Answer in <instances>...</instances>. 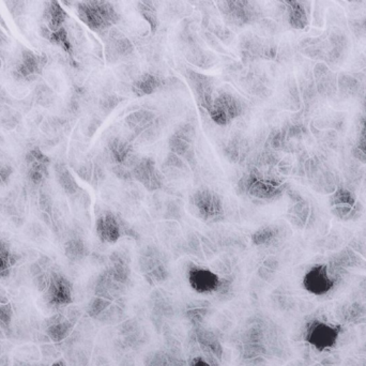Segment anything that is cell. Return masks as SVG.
Returning <instances> with one entry per match:
<instances>
[{"label": "cell", "instance_id": "6da1fadb", "mask_svg": "<svg viewBox=\"0 0 366 366\" xmlns=\"http://www.w3.org/2000/svg\"><path fill=\"white\" fill-rule=\"evenodd\" d=\"M239 194L247 195L252 200L270 202L281 198L287 191L284 180L272 173L263 172L259 166H253L240 178L237 183Z\"/></svg>", "mask_w": 366, "mask_h": 366}, {"label": "cell", "instance_id": "7a4b0ae2", "mask_svg": "<svg viewBox=\"0 0 366 366\" xmlns=\"http://www.w3.org/2000/svg\"><path fill=\"white\" fill-rule=\"evenodd\" d=\"M80 19L96 33H108L119 21V13L110 1H85L78 7Z\"/></svg>", "mask_w": 366, "mask_h": 366}, {"label": "cell", "instance_id": "3957f363", "mask_svg": "<svg viewBox=\"0 0 366 366\" xmlns=\"http://www.w3.org/2000/svg\"><path fill=\"white\" fill-rule=\"evenodd\" d=\"M343 271L332 263L312 265L303 275V288L316 297L326 296L338 286Z\"/></svg>", "mask_w": 366, "mask_h": 366}, {"label": "cell", "instance_id": "277c9868", "mask_svg": "<svg viewBox=\"0 0 366 366\" xmlns=\"http://www.w3.org/2000/svg\"><path fill=\"white\" fill-rule=\"evenodd\" d=\"M190 206L196 216L207 223H218L225 218V207L221 195L206 186L191 195Z\"/></svg>", "mask_w": 366, "mask_h": 366}, {"label": "cell", "instance_id": "5b68a950", "mask_svg": "<svg viewBox=\"0 0 366 366\" xmlns=\"http://www.w3.org/2000/svg\"><path fill=\"white\" fill-rule=\"evenodd\" d=\"M188 282L196 294L204 296L226 294L230 288V283L227 279H222L214 271L200 265H193L189 268Z\"/></svg>", "mask_w": 366, "mask_h": 366}, {"label": "cell", "instance_id": "8992f818", "mask_svg": "<svg viewBox=\"0 0 366 366\" xmlns=\"http://www.w3.org/2000/svg\"><path fill=\"white\" fill-rule=\"evenodd\" d=\"M343 328L340 324H332L322 320H314L308 322L305 329L304 338L308 345L317 351L331 349L338 343Z\"/></svg>", "mask_w": 366, "mask_h": 366}, {"label": "cell", "instance_id": "52a82bcc", "mask_svg": "<svg viewBox=\"0 0 366 366\" xmlns=\"http://www.w3.org/2000/svg\"><path fill=\"white\" fill-rule=\"evenodd\" d=\"M42 300L53 310L67 308L73 302V286L70 279L54 267L51 269V282L43 293Z\"/></svg>", "mask_w": 366, "mask_h": 366}, {"label": "cell", "instance_id": "ba28073f", "mask_svg": "<svg viewBox=\"0 0 366 366\" xmlns=\"http://www.w3.org/2000/svg\"><path fill=\"white\" fill-rule=\"evenodd\" d=\"M243 113V102L232 92H222L214 96L211 110L208 114L216 125L226 127Z\"/></svg>", "mask_w": 366, "mask_h": 366}, {"label": "cell", "instance_id": "9c48e42d", "mask_svg": "<svg viewBox=\"0 0 366 366\" xmlns=\"http://www.w3.org/2000/svg\"><path fill=\"white\" fill-rule=\"evenodd\" d=\"M96 232L101 242L107 244L117 243L125 236H134L133 229L125 223V220L110 210L102 212L96 218Z\"/></svg>", "mask_w": 366, "mask_h": 366}, {"label": "cell", "instance_id": "30bf717a", "mask_svg": "<svg viewBox=\"0 0 366 366\" xmlns=\"http://www.w3.org/2000/svg\"><path fill=\"white\" fill-rule=\"evenodd\" d=\"M224 21L235 27H244L255 21L259 17V10L255 3L247 0H226L218 3Z\"/></svg>", "mask_w": 366, "mask_h": 366}, {"label": "cell", "instance_id": "8fae6325", "mask_svg": "<svg viewBox=\"0 0 366 366\" xmlns=\"http://www.w3.org/2000/svg\"><path fill=\"white\" fill-rule=\"evenodd\" d=\"M139 270L149 284L155 286L167 279V268L161 257L159 250L155 247H147L139 257Z\"/></svg>", "mask_w": 366, "mask_h": 366}, {"label": "cell", "instance_id": "7c38bea8", "mask_svg": "<svg viewBox=\"0 0 366 366\" xmlns=\"http://www.w3.org/2000/svg\"><path fill=\"white\" fill-rule=\"evenodd\" d=\"M132 177L149 192L161 190L164 186V175L151 157H139L132 168Z\"/></svg>", "mask_w": 366, "mask_h": 366}, {"label": "cell", "instance_id": "4fadbf2b", "mask_svg": "<svg viewBox=\"0 0 366 366\" xmlns=\"http://www.w3.org/2000/svg\"><path fill=\"white\" fill-rule=\"evenodd\" d=\"M186 78L194 92L198 105L204 108L207 113H209L216 96L214 78L194 70L186 71Z\"/></svg>", "mask_w": 366, "mask_h": 366}, {"label": "cell", "instance_id": "5bb4252c", "mask_svg": "<svg viewBox=\"0 0 366 366\" xmlns=\"http://www.w3.org/2000/svg\"><path fill=\"white\" fill-rule=\"evenodd\" d=\"M107 150L114 166L125 167L131 172L134 165L139 160L134 150L133 143L125 137H112L107 143Z\"/></svg>", "mask_w": 366, "mask_h": 366}, {"label": "cell", "instance_id": "9a60e30c", "mask_svg": "<svg viewBox=\"0 0 366 366\" xmlns=\"http://www.w3.org/2000/svg\"><path fill=\"white\" fill-rule=\"evenodd\" d=\"M74 326L76 322L59 312L45 320L42 324L45 336L54 343H61L66 340L72 333Z\"/></svg>", "mask_w": 366, "mask_h": 366}, {"label": "cell", "instance_id": "2e32d148", "mask_svg": "<svg viewBox=\"0 0 366 366\" xmlns=\"http://www.w3.org/2000/svg\"><path fill=\"white\" fill-rule=\"evenodd\" d=\"M106 57L112 62L129 56L133 52V44L123 33L112 28L106 40Z\"/></svg>", "mask_w": 366, "mask_h": 366}, {"label": "cell", "instance_id": "e0dca14e", "mask_svg": "<svg viewBox=\"0 0 366 366\" xmlns=\"http://www.w3.org/2000/svg\"><path fill=\"white\" fill-rule=\"evenodd\" d=\"M290 198L291 204L287 211V218L293 225L298 228H304L308 225L310 218L311 208L308 200L294 191H287Z\"/></svg>", "mask_w": 366, "mask_h": 366}, {"label": "cell", "instance_id": "ac0fdd59", "mask_svg": "<svg viewBox=\"0 0 366 366\" xmlns=\"http://www.w3.org/2000/svg\"><path fill=\"white\" fill-rule=\"evenodd\" d=\"M116 282L128 286L131 279L129 257L122 252L116 251L110 256V263L105 269Z\"/></svg>", "mask_w": 366, "mask_h": 366}, {"label": "cell", "instance_id": "d6986e66", "mask_svg": "<svg viewBox=\"0 0 366 366\" xmlns=\"http://www.w3.org/2000/svg\"><path fill=\"white\" fill-rule=\"evenodd\" d=\"M195 336H196L198 345L206 355L214 358L218 361H221L223 357V347L216 334L200 326L195 328Z\"/></svg>", "mask_w": 366, "mask_h": 366}, {"label": "cell", "instance_id": "ffe728a7", "mask_svg": "<svg viewBox=\"0 0 366 366\" xmlns=\"http://www.w3.org/2000/svg\"><path fill=\"white\" fill-rule=\"evenodd\" d=\"M125 287L127 286L116 282L115 279H112L111 275L108 274L107 271L104 270L96 279L94 296L115 301L125 294Z\"/></svg>", "mask_w": 366, "mask_h": 366}, {"label": "cell", "instance_id": "44dd1931", "mask_svg": "<svg viewBox=\"0 0 366 366\" xmlns=\"http://www.w3.org/2000/svg\"><path fill=\"white\" fill-rule=\"evenodd\" d=\"M157 120V116L155 112L149 111V110H139V111L130 113L125 118V123L128 129L137 137L147 131L149 128L152 127Z\"/></svg>", "mask_w": 366, "mask_h": 366}, {"label": "cell", "instance_id": "7402d4cb", "mask_svg": "<svg viewBox=\"0 0 366 366\" xmlns=\"http://www.w3.org/2000/svg\"><path fill=\"white\" fill-rule=\"evenodd\" d=\"M169 151L178 155L193 171L198 166V157L195 152L194 143L180 139L173 134L168 141Z\"/></svg>", "mask_w": 366, "mask_h": 366}, {"label": "cell", "instance_id": "603a6c76", "mask_svg": "<svg viewBox=\"0 0 366 366\" xmlns=\"http://www.w3.org/2000/svg\"><path fill=\"white\" fill-rule=\"evenodd\" d=\"M163 85L162 78L157 74L145 72L132 82L131 89L134 96H146L155 94Z\"/></svg>", "mask_w": 366, "mask_h": 366}, {"label": "cell", "instance_id": "cb8c5ba5", "mask_svg": "<svg viewBox=\"0 0 366 366\" xmlns=\"http://www.w3.org/2000/svg\"><path fill=\"white\" fill-rule=\"evenodd\" d=\"M224 153L229 162L243 163L250 153L249 141L241 135H236L226 143Z\"/></svg>", "mask_w": 366, "mask_h": 366}, {"label": "cell", "instance_id": "d4e9b609", "mask_svg": "<svg viewBox=\"0 0 366 366\" xmlns=\"http://www.w3.org/2000/svg\"><path fill=\"white\" fill-rule=\"evenodd\" d=\"M287 9V19L293 28L304 29L308 26V19L306 10L300 1H285Z\"/></svg>", "mask_w": 366, "mask_h": 366}, {"label": "cell", "instance_id": "484cf974", "mask_svg": "<svg viewBox=\"0 0 366 366\" xmlns=\"http://www.w3.org/2000/svg\"><path fill=\"white\" fill-rule=\"evenodd\" d=\"M282 230L277 225H265L255 230L251 236L252 243L256 247H269L281 237Z\"/></svg>", "mask_w": 366, "mask_h": 366}, {"label": "cell", "instance_id": "4316f807", "mask_svg": "<svg viewBox=\"0 0 366 366\" xmlns=\"http://www.w3.org/2000/svg\"><path fill=\"white\" fill-rule=\"evenodd\" d=\"M87 245L84 240L78 236L70 238L64 243V255L72 263H80L87 256Z\"/></svg>", "mask_w": 366, "mask_h": 366}, {"label": "cell", "instance_id": "83f0119b", "mask_svg": "<svg viewBox=\"0 0 366 366\" xmlns=\"http://www.w3.org/2000/svg\"><path fill=\"white\" fill-rule=\"evenodd\" d=\"M137 9L143 19L148 23L151 33L155 35L159 28V17L155 1H147V0L139 1L137 3Z\"/></svg>", "mask_w": 366, "mask_h": 366}, {"label": "cell", "instance_id": "f1b7e54d", "mask_svg": "<svg viewBox=\"0 0 366 366\" xmlns=\"http://www.w3.org/2000/svg\"><path fill=\"white\" fill-rule=\"evenodd\" d=\"M57 179L59 184L68 195H76L80 191L78 182L64 165L57 167Z\"/></svg>", "mask_w": 366, "mask_h": 366}, {"label": "cell", "instance_id": "f546056e", "mask_svg": "<svg viewBox=\"0 0 366 366\" xmlns=\"http://www.w3.org/2000/svg\"><path fill=\"white\" fill-rule=\"evenodd\" d=\"M112 305H113V301L94 296L88 303L86 312H87L88 316L92 317L94 320H100L111 308Z\"/></svg>", "mask_w": 366, "mask_h": 366}, {"label": "cell", "instance_id": "4dcf8cb0", "mask_svg": "<svg viewBox=\"0 0 366 366\" xmlns=\"http://www.w3.org/2000/svg\"><path fill=\"white\" fill-rule=\"evenodd\" d=\"M359 204L355 194L351 191L348 190L344 186H338L334 191L330 198V204L331 207L340 206V204H346V206L355 207Z\"/></svg>", "mask_w": 366, "mask_h": 366}, {"label": "cell", "instance_id": "1f68e13d", "mask_svg": "<svg viewBox=\"0 0 366 366\" xmlns=\"http://www.w3.org/2000/svg\"><path fill=\"white\" fill-rule=\"evenodd\" d=\"M340 320L346 322H356L366 314V308L361 303L354 302L340 308Z\"/></svg>", "mask_w": 366, "mask_h": 366}, {"label": "cell", "instance_id": "d6a6232c", "mask_svg": "<svg viewBox=\"0 0 366 366\" xmlns=\"http://www.w3.org/2000/svg\"><path fill=\"white\" fill-rule=\"evenodd\" d=\"M13 316H15V311L11 302L0 304V328L3 329L5 336L11 334Z\"/></svg>", "mask_w": 366, "mask_h": 366}, {"label": "cell", "instance_id": "836d02e7", "mask_svg": "<svg viewBox=\"0 0 366 366\" xmlns=\"http://www.w3.org/2000/svg\"><path fill=\"white\" fill-rule=\"evenodd\" d=\"M174 135L180 137V139H186V141H190V143H194L195 139H196V129L194 125L190 122H184L181 123L180 125L176 128L175 130Z\"/></svg>", "mask_w": 366, "mask_h": 366}, {"label": "cell", "instance_id": "e575fe53", "mask_svg": "<svg viewBox=\"0 0 366 366\" xmlns=\"http://www.w3.org/2000/svg\"><path fill=\"white\" fill-rule=\"evenodd\" d=\"M52 269V268H51ZM51 269L50 270H45L41 272L40 274L33 277V285H35L37 290L43 294L46 290L47 287L51 282Z\"/></svg>", "mask_w": 366, "mask_h": 366}, {"label": "cell", "instance_id": "d590c367", "mask_svg": "<svg viewBox=\"0 0 366 366\" xmlns=\"http://www.w3.org/2000/svg\"><path fill=\"white\" fill-rule=\"evenodd\" d=\"M164 165L169 168L179 169V171H186L189 167L182 159H180L175 153L171 152V151L167 153L166 157H165Z\"/></svg>", "mask_w": 366, "mask_h": 366}, {"label": "cell", "instance_id": "8d00e7d4", "mask_svg": "<svg viewBox=\"0 0 366 366\" xmlns=\"http://www.w3.org/2000/svg\"><path fill=\"white\" fill-rule=\"evenodd\" d=\"M120 102H121V99H120L119 96H107L106 99L102 100V107H103V110L112 111V110H113L114 107H116Z\"/></svg>", "mask_w": 366, "mask_h": 366}, {"label": "cell", "instance_id": "74e56055", "mask_svg": "<svg viewBox=\"0 0 366 366\" xmlns=\"http://www.w3.org/2000/svg\"><path fill=\"white\" fill-rule=\"evenodd\" d=\"M188 366H212V364L209 363V362L207 361L204 358L198 356V357H194L191 360Z\"/></svg>", "mask_w": 366, "mask_h": 366}, {"label": "cell", "instance_id": "f35d334b", "mask_svg": "<svg viewBox=\"0 0 366 366\" xmlns=\"http://www.w3.org/2000/svg\"><path fill=\"white\" fill-rule=\"evenodd\" d=\"M263 267L267 268V269H270V270L275 271L279 267V261L274 257H268L265 261H263Z\"/></svg>", "mask_w": 366, "mask_h": 366}, {"label": "cell", "instance_id": "ab89813d", "mask_svg": "<svg viewBox=\"0 0 366 366\" xmlns=\"http://www.w3.org/2000/svg\"><path fill=\"white\" fill-rule=\"evenodd\" d=\"M352 155L357 159V160L361 161V162L366 163V155L360 150L359 148H355L352 150Z\"/></svg>", "mask_w": 366, "mask_h": 366}, {"label": "cell", "instance_id": "60d3db41", "mask_svg": "<svg viewBox=\"0 0 366 366\" xmlns=\"http://www.w3.org/2000/svg\"><path fill=\"white\" fill-rule=\"evenodd\" d=\"M9 297H8L7 291L0 286V304H6L9 303Z\"/></svg>", "mask_w": 366, "mask_h": 366}, {"label": "cell", "instance_id": "b9f144b4", "mask_svg": "<svg viewBox=\"0 0 366 366\" xmlns=\"http://www.w3.org/2000/svg\"><path fill=\"white\" fill-rule=\"evenodd\" d=\"M51 366H66V363H64L62 360H59V361L55 362V363H53Z\"/></svg>", "mask_w": 366, "mask_h": 366}, {"label": "cell", "instance_id": "7bdbcfd3", "mask_svg": "<svg viewBox=\"0 0 366 366\" xmlns=\"http://www.w3.org/2000/svg\"><path fill=\"white\" fill-rule=\"evenodd\" d=\"M13 366H31V364L25 363V362H15Z\"/></svg>", "mask_w": 366, "mask_h": 366}]
</instances>
